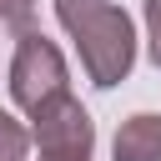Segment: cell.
Segmentation results:
<instances>
[{
    "mask_svg": "<svg viewBox=\"0 0 161 161\" xmlns=\"http://www.w3.org/2000/svg\"><path fill=\"white\" fill-rule=\"evenodd\" d=\"M55 20L65 25V35L80 50L86 75L111 91L131 75L136 60V30L126 20V10H116L111 0H55Z\"/></svg>",
    "mask_w": 161,
    "mask_h": 161,
    "instance_id": "6da1fadb",
    "label": "cell"
},
{
    "mask_svg": "<svg viewBox=\"0 0 161 161\" xmlns=\"http://www.w3.org/2000/svg\"><path fill=\"white\" fill-rule=\"evenodd\" d=\"M65 96V60L60 50L40 35V30H25L15 35V60H10V101L20 111H40L45 101Z\"/></svg>",
    "mask_w": 161,
    "mask_h": 161,
    "instance_id": "7a4b0ae2",
    "label": "cell"
},
{
    "mask_svg": "<svg viewBox=\"0 0 161 161\" xmlns=\"http://www.w3.org/2000/svg\"><path fill=\"white\" fill-rule=\"evenodd\" d=\"M35 116V146H40V161H91V146H96V126L86 116V106L65 91L55 101H45Z\"/></svg>",
    "mask_w": 161,
    "mask_h": 161,
    "instance_id": "3957f363",
    "label": "cell"
},
{
    "mask_svg": "<svg viewBox=\"0 0 161 161\" xmlns=\"http://www.w3.org/2000/svg\"><path fill=\"white\" fill-rule=\"evenodd\" d=\"M111 151H116V161H161V116L141 111V116L121 121Z\"/></svg>",
    "mask_w": 161,
    "mask_h": 161,
    "instance_id": "277c9868",
    "label": "cell"
},
{
    "mask_svg": "<svg viewBox=\"0 0 161 161\" xmlns=\"http://www.w3.org/2000/svg\"><path fill=\"white\" fill-rule=\"evenodd\" d=\"M25 151H30L25 126H20L15 116H5V111H0V161H25Z\"/></svg>",
    "mask_w": 161,
    "mask_h": 161,
    "instance_id": "5b68a950",
    "label": "cell"
},
{
    "mask_svg": "<svg viewBox=\"0 0 161 161\" xmlns=\"http://www.w3.org/2000/svg\"><path fill=\"white\" fill-rule=\"evenodd\" d=\"M30 15H35V0H0V25L10 35H25L30 30Z\"/></svg>",
    "mask_w": 161,
    "mask_h": 161,
    "instance_id": "8992f818",
    "label": "cell"
},
{
    "mask_svg": "<svg viewBox=\"0 0 161 161\" xmlns=\"http://www.w3.org/2000/svg\"><path fill=\"white\" fill-rule=\"evenodd\" d=\"M146 40H151V60L161 70V0H146Z\"/></svg>",
    "mask_w": 161,
    "mask_h": 161,
    "instance_id": "52a82bcc",
    "label": "cell"
}]
</instances>
